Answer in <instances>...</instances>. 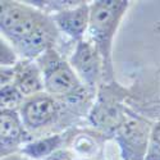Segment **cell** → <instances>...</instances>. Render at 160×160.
Returning a JSON list of instances; mask_svg holds the SVG:
<instances>
[{
  "label": "cell",
  "instance_id": "cell-1",
  "mask_svg": "<svg viewBox=\"0 0 160 160\" xmlns=\"http://www.w3.org/2000/svg\"><path fill=\"white\" fill-rule=\"evenodd\" d=\"M0 31L21 59L36 60L50 49L62 52L59 33L52 18L27 2L2 0Z\"/></svg>",
  "mask_w": 160,
  "mask_h": 160
},
{
  "label": "cell",
  "instance_id": "cell-2",
  "mask_svg": "<svg viewBox=\"0 0 160 160\" xmlns=\"http://www.w3.org/2000/svg\"><path fill=\"white\" fill-rule=\"evenodd\" d=\"M44 76L45 92L63 101L68 108L87 118L95 96L82 85L65 57L58 49H50L36 59Z\"/></svg>",
  "mask_w": 160,
  "mask_h": 160
},
{
  "label": "cell",
  "instance_id": "cell-3",
  "mask_svg": "<svg viewBox=\"0 0 160 160\" xmlns=\"http://www.w3.org/2000/svg\"><path fill=\"white\" fill-rule=\"evenodd\" d=\"M129 7L128 0H96L90 3V24L86 37L96 46L102 58L104 83L115 82L114 38Z\"/></svg>",
  "mask_w": 160,
  "mask_h": 160
},
{
  "label": "cell",
  "instance_id": "cell-4",
  "mask_svg": "<svg viewBox=\"0 0 160 160\" xmlns=\"http://www.w3.org/2000/svg\"><path fill=\"white\" fill-rule=\"evenodd\" d=\"M18 112L32 140L64 132L74 127L76 122L82 118L63 101L46 92L26 99Z\"/></svg>",
  "mask_w": 160,
  "mask_h": 160
},
{
  "label": "cell",
  "instance_id": "cell-5",
  "mask_svg": "<svg viewBox=\"0 0 160 160\" xmlns=\"http://www.w3.org/2000/svg\"><path fill=\"white\" fill-rule=\"evenodd\" d=\"M128 98V90L117 81L112 83H102L87 117L90 127L102 132L112 138L126 115Z\"/></svg>",
  "mask_w": 160,
  "mask_h": 160
},
{
  "label": "cell",
  "instance_id": "cell-6",
  "mask_svg": "<svg viewBox=\"0 0 160 160\" xmlns=\"http://www.w3.org/2000/svg\"><path fill=\"white\" fill-rule=\"evenodd\" d=\"M152 122L128 105L122 123L115 129L113 140L122 160H145L149 148Z\"/></svg>",
  "mask_w": 160,
  "mask_h": 160
},
{
  "label": "cell",
  "instance_id": "cell-7",
  "mask_svg": "<svg viewBox=\"0 0 160 160\" xmlns=\"http://www.w3.org/2000/svg\"><path fill=\"white\" fill-rule=\"evenodd\" d=\"M68 62L82 85L96 98L104 83V63L96 46L86 37L74 44Z\"/></svg>",
  "mask_w": 160,
  "mask_h": 160
},
{
  "label": "cell",
  "instance_id": "cell-8",
  "mask_svg": "<svg viewBox=\"0 0 160 160\" xmlns=\"http://www.w3.org/2000/svg\"><path fill=\"white\" fill-rule=\"evenodd\" d=\"M59 33L69 44H77L87 36L90 24V3L81 0L78 5L50 16Z\"/></svg>",
  "mask_w": 160,
  "mask_h": 160
},
{
  "label": "cell",
  "instance_id": "cell-9",
  "mask_svg": "<svg viewBox=\"0 0 160 160\" xmlns=\"http://www.w3.org/2000/svg\"><path fill=\"white\" fill-rule=\"evenodd\" d=\"M0 141L2 158L19 152L22 148L32 141L18 110L2 109L0 113Z\"/></svg>",
  "mask_w": 160,
  "mask_h": 160
},
{
  "label": "cell",
  "instance_id": "cell-10",
  "mask_svg": "<svg viewBox=\"0 0 160 160\" xmlns=\"http://www.w3.org/2000/svg\"><path fill=\"white\" fill-rule=\"evenodd\" d=\"M110 137L102 132L87 127H72L68 129V148L76 154L77 159H104L102 151Z\"/></svg>",
  "mask_w": 160,
  "mask_h": 160
},
{
  "label": "cell",
  "instance_id": "cell-11",
  "mask_svg": "<svg viewBox=\"0 0 160 160\" xmlns=\"http://www.w3.org/2000/svg\"><path fill=\"white\" fill-rule=\"evenodd\" d=\"M14 85L26 98H32L45 92L44 76L36 60L21 59L14 65Z\"/></svg>",
  "mask_w": 160,
  "mask_h": 160
},
{
  "label": "cell",
  "instance_id": "cell-12",
  "mask_svg": "<svg viewBox=\"0 0 160 160\" xmlns=\"http://www.w3.org/2000/svg\"><path fill=\"white\" fill-rule=\"evenodd\" d=\"M67 145H68V129L60 133H52V135L33 138L28 143H26L19 152L33 160H45L52 152Z\"/></svg>",
  "mask_w": 160,
  "mask_h": 160
},
{
  "label": "cell",
  "instance_id": "cell-13",
  "mask_svg": "<svg viewBox=\"0 0 160 160\" xmlns=\"http://www.w3.org/2000/svg\"><path fill=\"white\" fill-rule=\"evenodd\" d=\"M28 3L33 5L35 8L40 9L48 16H54L59 12H63L65 9L73 8L81 3V0H28Z\"/></svg>",
  "mask_w": 160,
  "mask_h": 160
},
{
  "label": "cell",
  "instance_id": "cell-14",
  "mask_svg": "<svg viewBox=\"0 0 160 160\" xmlns=\"http://www.w3.org/2000/svg\"><path fill=\"white\" fill-rule=\"evenodd\" d=\"M0 102H2V109H9V110H19L22 104L24 102L26 98L18 91V88L10 83L2 86L0 91Z\"/></svg>",
  "mask_w": 160,
  "mask_h": 160
},
{
  "label": "cell",
  "instance_id": "cell-15",
  "mask_svg": "<svg viewBox=\"0 0 160 160\" xmlns=\"http://www.w3.org/2000/svg\"><path fill=\"white\" fill-rule=\"evenodd\" d=\"M145 160H160V118L152 122L149 148Z\"/></svg>",
  "mask_w": 160,
  "mask_h": 160
},
{
  "label": "cell",
  "instance_id": "cell-16",
  "mask_svg": "<svg viewBox=\"0 0 160 160\" xmlns=\"http://www.w3.org/2000/svg\"><path fill=\"white\" fill-rule=\"evenodd\" d=\"M0 63H2V67H14L19 60V55L18 52L14 50L8 41H5L4 38L0 40Z\"/></svg>",
  "mask_w": 160,
  "mask_h": 160
},
{
  "label": "cell",
  "instance_id": "cell-17",
  "mask_svg": "<svg viewBox=\"0 0 160 160\" xmlns=\"http://www.w3.org/2000/svg\"><path fill=\"white\" fill-rule=\"evenodd\" d=\"M76 159H77V156L71 150V148H68V146H64V148L57 150L55 152H52L45 160H76Z\"/></svg>",
  "mask_w": 160,
  "mask_h": 160
},
{
  "label": "cell",
  "instance_id": "cell-18",
  "mask_svg": "<svg viewBox=\"0 0 160 160\" xmlns=\"http://www.w3.org/2000/svg\"><path fill=\"white\" fill-rule=\"evenodd\" d=\"M2 160H33V159L26 156L21 152H16V154H12V155H8V156H3Z\"/></svg>",
  "mask_w": 160,
  "mask_h": 160
},
{
  "label": "cell",
  "instance_id": "cell-19",
  "mask_svg": "<svg viewBox=\"0 0 160 160\" xmlns=\"http://www.w3.org/2000/svg\"><path fill=\"white\" fill-rule=\"evenodd\" d=\"M76 160H105V159H76Z\"/></svg>",
  "mask_w": 160,
  "mask_h": 160
}]
</instances>
